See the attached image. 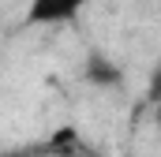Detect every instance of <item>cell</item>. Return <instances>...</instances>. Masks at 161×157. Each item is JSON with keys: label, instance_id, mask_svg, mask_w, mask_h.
I'll use <instances>...</instances> for the list:
<instances>
[{"label": "cell", "instance_id": "cell-4", "mask_svg": "<svg viewBox=\"0 0 161 157\" xmlns=\"http://www.w3.org/2000/svg\"><path fill=\"white\" fill-rule=\"evenodd\" d=\"M79 157H101V154H97V150H90V146H86V150H82Z\"/></svg>", "mask_w": 161, "mask_h": 157}, {"label": "cell", "instance_id": "cell-2", "mask_svg": "<svg viewBox=\"0 0 161 157\" xmlns=\"http://www.w3.org/2000/svg\"><path fill=\"white\" fill-rule=\"evenodd\" d=\"M82 150H86V142L79 138V131H75V127H56L41 146L26 150L23 157H79Z\"/></svg>", "mask_w": 161, "mask_h": 157}, {"label": "cell", "instance_id": "cell-3", "mask_svg": "<svg viewBox=\"0 0 161 157\" xmlns=\"http://www.w3.org/2000/svg\"><path fill=\"white\" fill-rule=\"evenodd\" d=\"M82 75H86L90 86H120V82H124V68H120V64H113L105 52H90Z\"/></svg>", "mask_w": 161, "mask_h": 157}, {"label": "cell", "instance_id": "cell-1", "mask_svg": "<svg viewBox=\"0 0 161 157\" xmlns=\"http://www.w3.org/2000/svg\"><path fill=\"white\" fill-rule=\"evenodd\" d=\"M86 4H90V0H30V8H26V26H60V23H75Z\"/></svg>", "mask_w": 161, "mask_h": 157}, {"label": "cell", "instance_id": "cell-5", "mask_svg": "<svg viewBox=\"0 0 161 157\" xmlns=\"http://www.w3.org/2000/svg\"><path fill=\"white\" fill-rule=\"evenodd\" d=\"M154 116H158V123H161V101H158V109H154Z\"/></svg>", "mask_w": 161, "mask_h": 157}]
</instances>
